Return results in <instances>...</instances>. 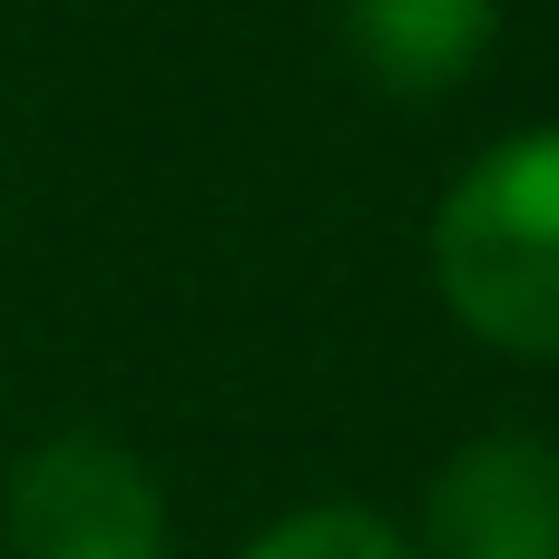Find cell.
<instances>
[{
	"mask_svg": "<svg viewBox=\"0 0 559 559\" xmlns=\"http://www.w3.org/2000/svg\"><path fill=\"white\" fill-rule=\"evenodd\" d=\"M432 285L481 344L559 364V128L462 167L432 216Z\"/></svg>",
	"mask_w": 559,
	"mask_h": 559,
	"instance_id": "1",
	"label": "cell"
},
{
	"mask_svg": "<svg viewBox=\"0 0 559 559\" xmlns=\"http://www.w3.org/2000/svg\"><path fill=\"white\" fill-rule=\"evenodd\" d=\"M10 559H167V491L108 432H59L10 472Z\"/></svg>",
	"mask_w": 559,
	"mask_h": 559,
	"instance_id": "2",
	"label": "cell"
},
{
	"mask_svg": "<svg viewBox=\"0 0 559 559\" xmlns=\"http://www.w3.org/2000/svg\"><path fill=\"white\" fill-rule=\"evenodd\" d=\"M423 550L432 559H559V442H540V432L462 442L423 491Z\"/></svg>",
	"mask_w": 559,
	"mask_h": 559,
	"instance_id": "3",
	"label": "cell"
},
{
	"mask_svg": "<svg viewBox=\"0 0 559 559\" xmlns=\"http://www.w3.org/2000/svg\"><path fill=\"white\" fill-rule=\"evenodd\" d=\"M344 49L393 98H442L491 49V0H344Z\"/></svg>",
	"mask_w": 559,
	"mask_h": 559,
	"instance_id": "4",
	"label": "cell"
},
{
	"mask_svg": "<svg viewBox=\"0 0 559 559\" xmlns=\"http://www.w3.org/2000/svg\"><path fill=\"white\" fill-rule=\"evenodd\" d=\"M236 559H413V540H403L383 511L324 501V511H295V521H275L265 540H246Z\"/></svg>",
	"mask_w": 559,
	"mask_h": 559,
	"instance_id": "5",
	"label": "cell"
}]
</instances>
